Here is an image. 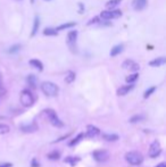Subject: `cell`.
<instances>
[{"label":"cell","mask_w":166,"mask_h":167,"mask_svg":"<svg viewBox=\"0 0 166 167\" xmlns=\"http://www.w3.org/2000/svg\"><path fill=\"white\" fill-rule=\"evenodd\" d=\"M166 63V59L164 58V57H160V58H156V59L151 60L150 63H149V65L153 67H158V66H162V65H164V64Z\"/></svg>","instance_id":"cell-14"},{"label":"cell","mask_w":166,"mask_h":167,"mask_svg":"<svg viewBox=\"0 0 166 167\" xmlns=\"http://www.w3.org/2000/svg\"><path fill=\"white\" fill-rule=\"evenodd\" d=\"M21 130H22L23 132L32 133V132H35V131L38 130V125H37L35 123L28 124V125H22L21 126Z\"/></svg>","instance_id":"cell-11"},{"label":"cell","mask_w":166,"mask_h":167,"mask_svg":"<svg viewBox=\"0 0 166 167\" xmlns=\"http://www.w3.org/2000/svg\"><path fill=\"white\" fill-rule=\"evenodd\" d=\"M100 134V130L98 129L97 126L94 125H88L87 126V133H85V136L88 138H94Z\"/></svg>","instance_id":"cell-9"},{"label":"cell","mask_w":166,"mask_h":167,"mask_svg":"<svg viewBox=\"0 0 166 167\" xmlns=\"http://www.w3.org/2000/svg\"><path fill=\"white\" fill-rule=\"evenodd\" d=\"M42 115L47 117V120L50 122L51 125L56 126V127H63L64 126V123L58 118L56 111H53V109H44L42 111Z\"/></svg>","instance_id":"cell-1"},{"label":"cell","mask_w":166,"mask_h":167,"mask_svg":"<svg viewBox=\"0 0 166 167\" xmlns=\"http://www.w3.org/2000/svg\"><path fill=\"white\" fill-rule=\"evenodd\" d=\"M83 138H84V134H83V133H80V134H78V136H76L75 139H73L72 141L69 142L68 145H71V147H73V145H78V142L81 141L82 139H83Z\"/></svg>","instance_id":"cell-23"},{"label":"cell","mask_w":166,"mask_h":167,"mask_svg":"<svg viewBox=\"0 0 166 167\" xmlns=\"http://www.w3.org/2000/svg\"><path fill=\"white\" fill-rule=\"evenodd\" d=\"M34 1H35V0H31V2H32V3H33V2H34Z\"/></svg>","instance_id":"cell-36"},{"label":"cell","mask_w":166,"mask_h":167,"mask_svg":"<svg viewBox=\"0 0 166 167\" xmlns=\"http://www.w3.org/2000/svg\"><path fill=\"white\" fill-rule=\"evenodd\" d=\"M123 49H124V46L123 44H117V46H115V47L110 50V56L114 57V56H117L118 54H121L123 51Z\"/></svg>","instance_id":"cell-15"},{"label":"cell","mask_w":166,"mask_h":167,"mask_svg":"<svg viewBox=\"0 0 166 167\" xmlns=\"http://www.w3.org/2000/svg\"><path fill=\"white\" fill-rule=\"evenodd\" d=\"M155 167H166V164L165 163H160V164H158L157 166H155Z\"/></svg>","instance_id":"cell-34"},{"label":"cell","mask_w":166,"mask_h":167,"mask_svg":"<svg viewBox=\"0 0 166 167\" xmlns=\"http://www.w3.org/2000/svg\"><path fill=\"white\" fill-rule=\"evenodd\" d=\"M119 16H122V12L121 10H105V12H101L100 14V17L103 19L118 18Z\"/></svg>","instance_id":"cell-7"},{"label":"cell","mask_w":166,"mask_h":167,"mask_svg":"<svg viewBox=\"0 0 166 167\" xmlns=\"http://www.w3.org/2000/svg\"><path fill=\"white\" fill-rule=\"evenodd\" d=\"M19 99H21V104L24 107H31L32 105L34 104V97L30 90H23Z\"/></svg>","instance_id":"cell-4"},{"label":"cell","mask_w":166,"mask_h":167,"mask_svg":"<svg viewBox=\"0 0 166 167\" xmlns=\"http://www.w3.org/2000/svg\"><path fill=\"white\" fill-rule=\"evenodd\" d=\"M155 90H156V86H151V88L148 89L147 91L144 92V95H143V98H144V99H147L148 97H150L151 93H153V92H155Z\"/></svg>","instance_id":"cell-30"},{"label":"cell","mask_w":166,"mask_h":167,"mask_svg":"<svg viewBox=\"0 0 166 167\" xmlns=\"http://www.w3.org/2000/svg\"><path fill=\"white\" fill-rule=\"evenodd\" d=\"M39 166H40V165L37 163V160H35V159H33V160H32V167H39Z\"/></svg>","instance_id":"cell-32"},{"label":"cell","mask_w":166,"mask_h":167,"mask_svg":"<svg viewBox=\"0 0 166 167\" xmlns=\"http://www.w3.org/2000/svg\"><path fill=\"white\" fill-rule=\"evenodd\" d=\"M65 163H69V164L72 165V166H75V164L78 161H80V158L78 157H67L64 159Z\"/></svg>","instance_id":"cell-24"},{"label":"cell","mask_w":166,"mask_h":167,"mask_svg":"<svg viewBox=\"0 0 166 167\" xmlns=\"http://www.w3.org/2000/svg\"><path fill=\"white\" fill-rule=\"evenodd\" d=\"M39 26H40V18H39V16H35L34 18V23H33V30H32V37H34L37 34V32L39 30Z\"/></svg>","instance_id":"cell-17"},{"label":"cell","mask_w":166,"mask_h":167,"mask_svg":"<svg viewBox=\"0 0 166 167\" xmlns=\"http://www.w3.org/2000/svg\"><path fill=\"white\" fill-rule=\"evenodd\" d=\"M30 65L33 66L34 68H37V70H39L40 72L43 70V65H42V63L38 59H31L30 60Z\"/></svg>","instance_id":"cell-16"},{"label":"cell","mask_w":166,"mask_h":167,"mask_svg":"<svg viewBox=\"0 0 166 167\" xmlns=\"http://www.w3.org/2000/svg\"><path fill=\"white\" fill-rule=\"evenodd\" d=\"M103 139L106 140V141H117L118 140V135L117 134H103Z\"/></svg>","instance_id":"cell-19"},{"label":"cell","mask_w":166,"mask_h":167,"mask_svg":"<svg viewBox=\"0 0 166 167\" xmlns=\"http://www.w3.org/2000/svg\"><path fill=\"white\" fill-rule=\"evenodd\" d=\"M160 152H162V147H160V143L157 140H155V141L153 142L150 145V148H149V151H148V154H149V157L150 158H156L158 157L160 155Z\"/></svg>","instance_id":"cell-5"},{"label":"cell","mask_w":166,"mask_h":167,"mask_svg":"<svg viewBox=\"0 0 166 167\" xmlns=\"http://www.w3.org/2000/svg\"><path fill=\"white\" fill-rule=\"evenodd\" d=\"M76 39H78V32H76V31L68 32V34H67V42H68L69 46L75 44Z\"/></svg>","instance_id":"cell-13"},{"label":"cell","mask_w":166,"mask_h":167,"mask_svg":"<svg viewBox=\"0 0 166 167\" xmlns=\"http://www.w3.org/2000/svg\"><path fill=\"white\" fill-rule=\"evenodd\" d=\"M46 1H47V0H46Z\"/></svg>","instance_id":"cell-37"},{"label":"cell","mask_w":166,"mask_h":167,"mask_svg":"<svg viewBox=\"0 0 166 167\" xmlns=\"http://www.w3.org/2000/svg\"><path fill=\"white\" fill-rule=\"evenodd\" d=\"M125 159L128 164L134 165V166H138L140 165L142 161H143V157L142 155L138 151H130L125 155Z\"/></svg>","instance_id":"cell-3"},{"label":"cell","mask_w":166,"mask_h":167,"mask_svg":"<svg viewBox=\"0 0 166 167\" xmlns=\"http://www.w3.org/2000/svg\"><path fill=\"white\" fill-rule=\"evenodd\" d=\"M0 89H1V77H0Z\"/></svg>","instance_id":"cell-35"},{"label":"cell","mask_w":166,"mask_h":167,"mask_svg":"<svg viewBox=\"0 0 166 167\" xmlns=\"http://www.w3.org/2000/svg\"><path fill=\"white\" fill-rule=\"evenodd\" d=\"M74 80H75V73L73 72V71H68V72L66 73L65 82L66 83H72V82H74Z\"/></svg>","instance_id":"cell-18"},{"label":"cell","mask_w":166,"mask_h":167,"mask_svg":"<svg viewBox=\"0 0 166 167\" xmlns=\"http://www.w3.org/2000/svg\"><path fill=\"white\" fill-rule=\"evenodd\" d=\"M28 84L31 85L32 88H35L37 86V79H35V76L34 75H30V76H28Z\"/></svg>","instance_id":"cell-28"},{"label":"cell","mask_w":166,"mask_h":167,"mask_svg":"<svg viewBox=\"0 0 166 167\" xmlns=\"http://www.w3.org/2000/svg\"><path fill=\"white\" fill-rule=\"evenodd\" d=\"M43 34L44 35H57L58 34V32L53 27H47V28H44Z\"/></svg>","instance_id":"cell-26"},{"label":"cell","mask_w":166,"mask_h":167,"mask_svg":"<svg viewBox=\"0 0 166 167\" xmlns=\"http://www.w3.org/2000/svg\"><path fill=\"white\" fill-rule=\"evenodd\" d=\"M132 89H133V85H132V84L123 85V86H121V88L117 90V96H125V95H128V93L131 91Z\"/></svg>","instance_id":"cell-12"},{"label":"cell","mask_w":166,"mask_h":167,"mask_svg":"<svg viewBox=\"0 0 166 167\" xmlns=\"http://www.w3.org/2000/svg\"><path fill=\"white\" fill-rule=\"evenodd\" d=\"M132 6H133V9L137 10V12L142 10L144 9V7L147 6V0H133Z\"/></svg>","instance_id":"cell-10"},{"label":"cell","mask_w":166,"mask_h":167,"mask_svg":"<svg viewBox=\"0 0 166 167\" xmlns=\"http://www.w3.org/2000/svg\"><path fill=\"white\" fill-rule=\"evenodd\" d=\"M143 120V116H142V115H135V116L130 118V123H137V122H140V120Z\"/></svg>","instance_id":"cell-29"},{"label":"cell","mask_w":166,"mask_h":167,"mask_svg":"<svg viewBox=\"0 0 166 167\" xmlns=\"http://www.w3.org/2000/svg\"><path fill=\"white\" fill-rule=\"evenodd\" d=\"M138 77H139V74H138V73H133V74H131V75L126 76L125 81H126L128 83H133V82H135V81L138 80Z\"/></svg>","instance_id":"cell-22"},{"label":"cell","mask_w":166,"mask_h":167,"mask_svg":"<svg viewBox=\"0 0 166 167\" xmlns=\"http://www.w3.org/2000/svg\"><path fill=\"white\" fill-rule=\"evenodd\" d=\"M10 131V127L7 124H0V135H3V134H7V133Z\"/></svg>","instance_id":"cell-25"},{"label":"cell","mask_w":166,"mask_h":167,"mask_svg":"<svg viewBox=\"0 0 166 167\" xmlns=\"http://www.w3.org/2000/svg\"><path fill=\"white\" fill-rule=\"evenodd\" d=\"M75 25V23H66V24H62L60 26H58L57 28H55L57 32L58 31H62V30H65V28H68V27H72V26Z\"/></svg>","instance_id":"cell-27"},{"label":"cell","mask_w":166,"mask_h":167,"mask_svg":"<svg viewBox=\"0 0 166 167\" xmlns=\"http://www.w3.org/2000/svg\"><path fill=\"white\" fill-rule=\"evenodd\" d=\"M0 167H13V165L8 164V163H7V164H1V165H0Z\"/></svg>","instance_id":"cell-33"},{"label":"cell","mask_w":166,"mask_h":167,"mask_svg":"<svg viewBox=\"0 0 166 167\" xmlns=\"http://www.w3.org/2000/svg\"><path fill=\"white\" fill-rule=\"evenodd\" d=\"M19 49H21V46H19V44H15V46L9 48V54H16Z\"/></svg>","instance_id":"cell-31"},{"label":"cell","mask_w":166,"mask_h":167,"mask_svg":"<svg viewBox=\"0 0 166 167\" xmlns=\"http://www.w3.org/2000/svg\"><path fill=\"white\" fill-rule=\"evenodd\" d=\"M41 90L48 97H55L58 95V91H59L58 86L53 82H43L41 84Z\"/></svg>","instance_id":"cell-2"},{"label":"cell","mask_w":166,"mask_h":167,"mask_svg":"<svg viewBox=\"0 0 166 167\" xmlns=\"http://www.w3.org/2000/svg\"><path fill=\"white\" fill-rule=\"evenodd\" d=\"M47 157L49 158V159H51V160H57V159H59V157H60V152L57 151V150H53V151L49 152V154L47 155Z\"/></svg>","instance_id":"cell-20"},{"label":"cell","mask_w":166,"mask_h":167,"mask_svg":"<svg viewBox=\"0 0 166 167\" xmlns=\"http://www.w3.org/2000/svg\"><path fill=\"white\" fill-rule=\"evenodd\" d=\"M122 67L124 70H128V71H133L134 73H137V71L140 70V66H139V64H137L135 61L131 59H126L124 63H123Z\"/></svg>","instance_id":"cell-8"},{"label":"cell","mask_w":166,"mask_h":167,"mask_svg":"<svg viewBox=\"0 0 166 167\" xmlns=\"http://www.w3.org/2000/svg\"><path fill=\"white\" fill-rule=\"evenodd\" d=\"M121 1H122V0H109V1L106 3V7L108 9H112L114 7L118 6V3H121Z\"/></svg>","instance_id":"cell-21"},{"label":"cell","mask_w":166,"mask_h":167,"mask_svg":"<svg viewBox=\"0 0 166 167\" xmlns=\"http://www.w3.org/2000/svg\"><path fill=\"white\" fill-rule=\"evenodd\" d=\"M92 156L98 163H105L109 159V152L107 150H96V151H93Z\"/></svg>","instance_id":"cell-6"}]
</instances>
